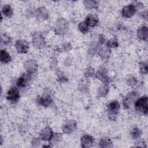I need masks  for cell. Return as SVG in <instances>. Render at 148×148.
<instances>
[{
    "instance_id": "cell-3",
    "label": "cell",
    "mask_w": 148,
    "mask_h": 148,
    "mask_svg": "<svg viewBox=\"0 0 148 148\" xmlns=\"http://www.w3.org/2000/svg\"><path fill=\"white\" fill-rule=\"evenodd\" d=\"M139 98V94L135 91H132L128 93L123 99V106L125 109L130 108L134 105L136 99Z\"/></svg>"
},
{
    "instance_id": "cell-30",
    "label": "cell",
    "mask_w": 148,
    "mask_h": 148,
    "mask_svg": "<svg viewBox=\"0 0 148 148\" xmlns=\"http://www.w3.org/2000/svg\"><path fill=\"white\" fill-rule=\"evenodd\" d=\"M11 42V38L9 36L6 34H1V43L6 45L10 43Z\"/></svg>"
},
{
    "instance_id": "cell-25",
    "label": "cell",
    "mask_w": 148,
    "mask_h": 148,
    "mask_svg": "<svg viewBox=\"0 0 148 148\" xmlns=\"http://www.w3.org/2000/svg\"><path fill=\"white\" fill-rule=\"evenodd\" d=\"M83 3L84 4V6H86V8L90 10L95 8L97 5V2L95 1H92V0L84 1Z\"/></svg>"
},
{
    "instance_id": "cell-35",
    "label": "cell",
    "mask_w": 148,
    "mask_h": 148,
    "mask_svg": "<svg viewBox=\"0 0 148 148\" xmlns=\"http://www.w3.org/2000/svg\"><path fill=\"white\" fill-rule=\"evenodd\" d=\"M93 74H94V72H93V71H92V69H87V72H86V75H88V76H92V75H93Z\"/></svg>"
},
{
    "instance_id": "cell-5",
    "label": "cell",
    "mask_w": 148,
    "mask_h": 148,
    "mask_svg": "<svg viewBox=\"0 0 148 148\" xmlns=\"http://www.w3.org/2000/svg\"><path fill=\"white\" fill-rule=\"evenodd\" d=\"M7 99L11 103H16L20 98V92L16 87L10 88L6 94Z\"/></svg>"
},
{
    "instance_id": "cell-17",
    "label": "cell",
    "mask_w": 148,
    "mask_h": 148,
    "mask_svg": "<svg viewBox=\"0 0 148 148\" xmlns=\"http://www.w3.org/2000/svg\"><path fill=\"white\" fill-rule=\"evenodd\" d=\"M36 16L38 18L41 20H45L48 18L49 13L47 9L44 7L38 8L35 12Z\"/></svg>"
},
{
    "instance_id": "cell-16",
    "label": "cell",
    "mask_w": 148,
    "mask_h": 148,
    "mask_svg": "<svg viewBox=\"0 0 148 148\" xmlns=\"http://www.w3.org/2000/svg\"><path fill=\"white\" fill-rule=\"evenodd\" d=\"M84 23L88 27H94L97 25L98 19L96 16L94 14H89L86 17Z\"/></svg>"
},
{
    "instance_id": "cell-1",
    "label": "cell",
    "mask_w": 148,
    "mask_h": 148,
    "mask_svg": "<svg viewBox=\"0 0 148 148\" xmlns=\"http://www.w3.org/2000/svg\"><path fill=\"white\" fill-rule=\"evenodd\" d=\"M134 106L137 111L140 112L144 114H147L148 112L147 95H144L138 98L134 103Z\"/></svg>"
},
{
    "instance_id": "cell-21",
    "label": "cell",
    "mask_w": 148,
    "mask_h": 148,
    "mask_svg": "<svg viewBox=\"0 0 148 148\" xmlns=\"http://www.w3.org/2000/svg\"><path fill=\"white\" fill-rule=\"evenodd\" d=\"M0 60L2 63L6 64L10 62L12 58L9 53H8L5 50H1L0 53Z\"/></svg>"
},
{
    "instance_id": "cell-11",
    "label": "cell",
    "mask_w": 148,
    "mask_h": 148,
    "mask_svg": "<svg viewBox=\"0 0 148 148\" xmlns=\"http://www.w3.org/2000/svg\"><path fill=\"white\" fill-rule=\"evenodd\" d=\"M32 75L29 74L28 73H25L23 74L17 80L16 82V84L17 87H19L20 88H23L26 87L27 85L28 82L31 79Z\"/></svg>"
},
{
    "instance_id": "cell-8",
    "label": "cell",
    "mask_w": 148,
    "mask_h": 148,
    "mask_svg": "<svg viewBox=\"0 0 148 148\" xmlns=\"http://www.w3.org/2000/svg\"><path fill=\"white\" fill-rule=\"evenodd\" d=\"M24 68L27 73L33 75L38 70V64L34 60H29L25 62Z\"/></svg>"
},
{
    "instance_id": "cell-23",
    "label": "cell",
    "mask_w": 148,
    "mask_h": 148,
    "mask_svg": "<svg viewBox=\"0 0 148 148\" xmlns=\"http://www.w3.org/2000/svg\"><path fill=\"white\" fill-rule=\"evenodd\" d=\"M99 145L100 147H113L112 141L108 138H102L101 139Z\"/></svg>"
},
{
    "instance_id": "cell-15",
    "label": "cell",
    "mask_w": 148,
    "mask_h": 148,
    "mask_svg": "<svg viewBox=\"0 0 148 148\" xmlns=\"http://www.w3.org/2000/svg\"><path fill=\"white\" fill-rule=\"evenodd\" d=\"M96 76L99 80L102 82L103 83H108L109 77L108 76L106 69L105 68H101L100 69H99L96 73Z\"/></svg>"
},
{
    "instance_id": "cell-29",
    "label": "cell",
    "mask_w": 148,
    "mask_h": 148,
    "mask_svg": "<svg viewBox=\"0 0 148 148\" xmlns=\"http://www.w3.org/2000/svg\"><path fill=\"white\" fill-rule=\"evenodd\" d=\"M78 29L83 34H86L89 31V27L84 23V21L81 22L80 23H79V24L78 25Z\"/></svg>"
},
{
    "instance_id": "cell-20",
    "label": "cell",
    "mask_w": 148,
    "mask_h": 148,
    "mask_svg": "<svg viewBox=\"0 0 148 148\" xmlns=\"http://www.w3.org/2000/svg\"><path fill=\"white\" fill-rule=\"evenodd\" d=\"M109 91V87L107 83H103L101 86L97 91V96L98 97H105Z\"/></svg>"
},
{
    "instance_id": "cell-9",
    "label": "cell",
    "mask_w": 148,
    "mask_h": 148,
    "mask_svg": "<svg viewBox=\"0 0 148 148\" xmlns=\"http://www.w3.org/2000/svg\"><path fill=\"white\" fill-rule=\"evenodd\" d=\"M15 47L18 53L25 54L28 51L29 45L25 40H17L15 43Z\"/></svg>"
},
{
    "instance_id": "cell-22",
    "label": "cell",
    "mask_w": 148,
    "mask_h": 148,
    "mask_svg": "<svg viewBox=\"0 0 148 148\" xmlns=\"http://www.w3.org/2000/svg\"><path fill=\"white\" fill-rule=\"evenodd\" d=\"M2 13L7 17H11L13 14V10L9 5H5L2 8Z\"/></svg>"
},
{
    "instance_id": "cell-33",
    "label": "cell",
    "mask_w": 148,
    "mask_h": 148,
    "mask_svg": "<svg viewBox=\"0 0 148 148\" xmlns=\"http://www.w3.org/2000/svg\"><path fill=\"white\" fill-rule=\"evenodd\" d=\"M98 41L102 45H106L108 40L105 35H103V34H100L98 36Z\"/></svg>"
},
{
    "instance_id": "cell-13",
    "label": "cell",
    "mask_w": 148,
    "mask_h": 148,
    "mask_svg": "<svg viewBox=\"0 0 148 148\" xmlns=\"http://www.w3.org/2000/svg\"><path fill=\"white\" fill-rule=\"evenodd\" d=\"M98 53L99 56L101 57V59L105 61V60H107L109 58L110 56L111 51L110 48H109L107 46H101L98 50Z\"/></svg>"
},
{
    "instance_id": "cell-12",
    "label": "cell",
    "mask_w": 148,
    "mask_h": 148,
    "mask_svg": "<svg viewBox=\"0 0 148 148\" xmlns=\"http://www.w3.org/2000/svg\"><path fill=\"white\" fill-rule=\"evenodd\" d=\"M81 145L82 147L88 148L90 147L94 142V138L90 135H84L81 138Z\"/></svg>"
},
{
    "instance_id": "cell-6",
    "label": "cell",
    "mask_w": 148,
    "mask_h": 148,
    "mask_svg": "<svg viewBox=\"0 0 148 148\" xmlns=\"http://www.w3.org/2000/svg\"><path fill=\"white\" fill-rule=\"evenodd\" d=\"M76 123L74 120H67L62 125V132L65 134H70L76 130Z\"/></svg>"
},
{
    "instance_id": "cell-31",
    "label": "cell",
    "mask_w": 148,
    "mask_h": 148,
    "mask_svg": "<svg viewBox=\"0 0 148 148\" xmlns=\"http://www.w3.org/2000/svg\"><path fill=\"white\" fill-rule=\"evenodd\" d=\"M127 83L130 86H134L137 83V80L136 77L133 76H129L127 79Z\"/></svg>"
},
{
    "instance_id": "cell-28",
    "label": "cell",
    "mask_w": 148,
    "mask_h": 148,
    "mask_svg": "<svg viewBox=\"0 0 148 148\" xmlns=\"http://www.w3.org/2000/svg\"><path fill=\"white\" fill-rule=\"evenodd\" d=\"M139 71L142 75L147 73V63L146 62H141L139 63Z\"/></svg>"
},
{
    "instance_id": "cell-14",
    "label": "cell",
    "mask_w": 148,
    "mask_h": 148,
    "mask_svg": "<svg viewBox=\"0 0 148 148\" xmlns=\"http://www.w3.org/2000/svg\"><path fill=\"white\" fill-rule=\"evenodd\" d=\"M137 36L142 40L147 41L148 36V29L146 25H142L139 27L137 31Z\"/></svg>"
},
{
    "instance_id": "cell-2",
    "label": "cell",
    "mask_w": 148,
    "mask_h": 148,
    "mask_svg": "<svg viewBox=\"0 0 148 148\" xmlns=\"http://www.w3.org/2000/svg\"><path fill=\"white\" fill-rule=\"evenodd\" d=\"M32 42L34 46L38 49H42L46 45L45 38L40 32H35L32 34Z\"/></svg>"
},
{
    "instance_id": "cell-18",
    "label": "cell",
    "mask_w": 148,
    "mask_h": 148,
    "mask_svg": "<svg viewBox=\"0 0 148 148\" xmlns=\"http://www.w3.org/2000/svg\"><path fill=\"white\" fill-rule=\"evenodd\" d=\"M52 102V99L49 95H45L40 97L38 99V102L39 104L43 107H48L51 105Z\"/></svg>"
},
{
    "instance_id": "cell-4",
    "label": "cell",
    "mask_w": 148,
    "mask_h": 148,
    "mask_svg": "<svg viewBox=\"0 0 148 148\" xmlns=\"http://www.w3.org/2000/svg\"><path fill=\"white\" fill-rule=\"evenodd\" d=\"M68 29V24L66 21L61 18L57 20L55 26V32L59 35L65 34Z\"/></svg>"
},
{
    "instance_id": "cell-26",
    "label": "cell",
    "mask_w": 148,
    "mask_h": 148,
    "mask_svg": "<svg viewBox=\"0 0 148 148\" xmlns=\"http://www.w3.org/2000/svg\"><path fill=\"white\" fill-rule=\"evenodd\" d=\"M106 45L109 47V48H114L117 47L119 45L118 40L116 38H113L107 41V43Z\"/></svg>"
},
{
    "instance_id": "cell-7",
    "label": "cell",
    "mask_w": 148,
    "mask_h": 148,
    "mask_svg": "<svg viewBox=\"0 0 148 148\" xmlns=\"http://www.w3.org/2000/svg\"><path fill=\"white\" fill-rule=\"evenodd\" d=\"M136 9L133 3L124 6L121 11V14L123 17L129 18L132 17L136 13Z\"/></svg>"
},
{
    "instance_id": "cell-32",
    "label": "cell",
    "mask_w": 148,
    "mask_h": 148,
    "mask_svg": "<svg viewBox=\"0 0 148 148\" xmlns=\"http://www.w3.org/2000/svg\"><path fill=\"white\" fill-rule=\"evenodd\" d=\"M57 76H58V78L60 82H65L68 80V79L65 76V75L61 72H59L57 73Z\"/></svg>"
},
{
    "instance_id": "cell-34",
    "label": "cell",
    "mask_w": 148,
    "mask_h": 148,
    "mask_svg": "<svg viewBox=\"0 0 148 148\" xmlns=\"http://www.w3.org/2000/svg\"><path fill=\"white\" fill-rule=\"evenodd\" d=\"M39 138H34L33 139L32 141V145L33 146H35V145H36V146H38L39 143H40L39 142Z\"/></svg>"
},
{
    "instance_id": "cell-24",
    "label": "cell",
    "mask_w": 148,
    "mask_h": 148,
    "mask_svg": "<svg viewBox=\"0 0 148 148\" xmlns=\"http://www.w3.org/2000/svg\"><path fill=\"white\" fill-rule=\"evenodd\" d=\"M62 138V135L60 133H53L49 142L51 144L55 145L58 143Z\"/></svg>"
},
{
    "instance_id": "cell-10",
    "label": "cell",
    "mask_w": 148,
    "mask_h": 148,
    "mask_svg": "<svg viewBox=\"0 0 148 148\" xmlns=\"http://www.w3.org/2000/svg\"><path fill=\"white\" fill-rule=\"evenodd\" d=\"M53 132L51 130V128L49 127H46L42 129L39 132V138L42 140L49 141L51 139Z\"/></svg>"
},
{
    "instance_id": "cell-19",
    "label": "cell",
    "mask_w": 148,
    "mask_h": 148,
    "mask_svg": "<svg viewBox=\"0 0 148 148\" xmlns=\"http://www.w3.org/2000/svg\"><path fill=\"white\" fill-rule=\"evenodd\" d=\"M120 108V105L117 101H113L108 105V110L112 114H116Z\"/></svg>"
},
{
    "instance_id": "cell-27",
    "label": "cell",
    "mask_w": 148,
    "mask_h": 148,
    "mask_svg": "<svg viewBox=\"0 0 148 148\" xmlns=\"http://www.w3.org/2000/svg\"><path fill=\"white\" fill-rule=\"evenodd\" d=\"M131 135L134 139H138L141 135V131L137 127H134L131 131Z\"/></svg>"
}]
</instances>
